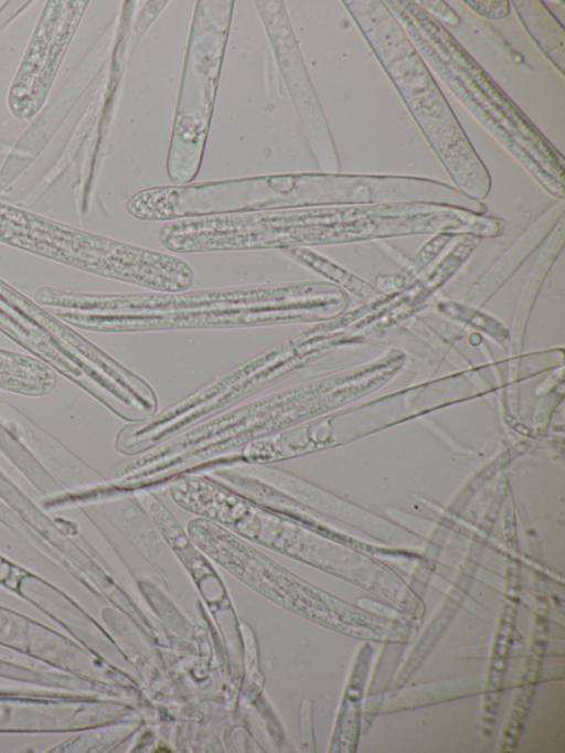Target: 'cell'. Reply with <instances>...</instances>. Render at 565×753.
<instances>
[{"mask_svg": "<svg viewBox=\"0 0 565 753\" xmlns=\"http://www.w3.org/2000/svg\"><path fill=\"white\" fill-rule=\"evenodd\" d=\"M34 301L71 327L96 332L233 329L326 321L347 296L332 283L264 284L179 293L87 294L40 287Z\"/></svg>", "mask_w": 565, "mask_h": 753, "instance_id": "6da1fadb", "label": "cell"}, {"mask_svg": "<svg viewBox=\"0 0 565 753\" xmlns=\"http://www.w3.org/2000/svg\"><path fill=\"white\" fill-rule=\"evenodd\" d=\"M384 3L466 110L546 192L563 200L564 158L519 106L416 1Z\"/></svg>", "mask_w": 565, "mask_h": 753, "instance_id": "7a4b0ae2", "label": "cell"}, {"mask_svg": "<svg viewBox=\"0 0 565 753\" xmlns=\"http://www.w3.org/2000/svg\"><path fill=\"white\" fill-rule=\"evenodd\" d=\"M388 176L299 172L153 187L127 202L142 221L254 213L276 210L385 203Z\"/></svg>", "mask_w": 565, "mask_h": 753, "instance_id": "3957f363", "label": "cell"}, {"mask_svg": "<svg viewBox=\"0 0 565 753\" xmlns=\"http://www.w3.org/2000/svg\"><path fill=\"white\" fill-rule=\"evenodd\" d=\"M372 53L391 79L425 140L465 198H487L491 178L429 67L382 0H345Z\"/></svg>", "mask_w": 565, "mask_h": 753, "instance_id": "277c9868", "label": "cell"}, {"mask_svg": "<svg viewBox=\"0 0 565 753\" xmlns=\"http://www.w3.org/2000/svg\"><path fill=\"white\" fill-rule=\"evenodd\" d=\"M323 329L318 326L290 335L182 395L151 418L125 426L118 433L117 448L126 455L143 453L291 378L318 351Z\"/></svg>", "mask_w": 565, "mask_h": 753, "instance_id": "5b68a950", "label": "cell"}, {"mask_svg": "<svg viewBox=\"0 0 565 753\" xmlns=\"http://www.w3.org/2000/svg\"><path fill=\"white\" fill-rule=\"evenodd\" d=\"M323 388L303 384L230 409L152 447L146 454L148 469L169 482L200 474L211 460L245 444L284 431L320 410Z\"/></svg>", "mask_w": 565, "mask_h": 753, "instance_id": "8992f818", "label": "cell"}, {"mask_svg": "<svg viewBox=\"0 0 565 753\" xmlns=\"http://www.w3.org/2000/svg\"><path fill=\"white\" fill-rule=\"evenodd\" d=\"M195 4L166 162L174 185L191 183L201 167L235 2Z\"/></svg>", "mask_w": 565, "mask_h": 753, "instance_id": "52a82bcc", "label": "cell"}, {"mask_svg": "<svg viewBox=\"0 0 565 753\" xmlns=\"http://www.w3.org/2000/svg\"><path fill=\"white\" fill-rule=\"evenodd\" d=\"M0 331L103 404L119 401L132 372L0 278Z\"/></svg>", "mask_w": 565, "mask_h": 753, "instance_id": "ba28073f", "label": "cell"}, {"mask_svg": "<svg viewBox=\"0 0 565 753\" xmlns=\"http://www.w3.org/2000/svg\"><path fill=\"white\" fill-rule=\"evenodd\" d=\"M0 242L117 280L127 263L124 242L85 232L0 202Z\"/></svg>", "mask_w": 565, "mask_h": 753, "instance_id": "9c48e42d", "label": "cell"}, {"mask_svg": "<svg viewBox=\"0 0 565 753\" xmlns=\"http://www.w3.org/2000/svg\"><path fill=\"white\" fill-rule=\"evenodd\" d=\"M297 117L319 166L339 170V159L317 93L308 75L282 1H256Z\"/></svg>", "mask_w": 565, "mask_h": 753, "instance_id": "30bf717a", "label": "cell"}, {"mask_svg": "<svg viewBox=\"0 0 565 753\" xmlns=\"http://www.w3.org/2000/svg\"><path fill=\"white\" fill-rule=\"evenodd\" d=\"M87 2H49L10 92L12 114L31 117L41 107Z\"/></svg>", "mask_w": 565, "mask_h": 753, "instance_id": "8fae6325", "label": "cell"}, {"mask_svg": "<svg viewBox=\"0 0 565 753\" xmlns=\"http://www.w3.org/2000/svg\"><path fill=\"white\" fill-rule=\"evenodd\" d=\"M510 4L529 36L563 75L565 41L563 25L542 1H510Z\"/></svg>", "mask_w": 565, "mask_h": 753, "instance_id": "7c38bea8", "label": "cell"}, {"mask_svg": "<svg viewBox=\"0 0 565 753\" xmlns=\"http://www.w3.org/2000/svg\"><path fill=\"white\" fill-rule=\"evenodd\" d=\"M54 371L36 359L0 349V389L42 395L54 389Z\"/></svg>", "mask_w": 565, "mask_h": 753, "instance_id": "4fadbf2b", "label": "cell"}, {"mask_svg": "<svg viewBox=\"0 0 565 753\" xmlns=\"http://www.w3.org/2000/svg\"><path fill=\"white\" fill-rule=\"evenodd\" d=\"M280 252L305 267L313 271L315 273L326 276L337 285H341L350 289L360 297H373L377 294L373 288L367 287V284H365L363 280H360L358 277L338 266L327 257L311 251L308 247L289 248Z\"/></svg>", "mask_w": 565, "mask_h": 753, "instance_id": "5bb4252c", "label": "cell"}, {"mask_svg": "<svg viewBox=\"0 0 565 753\" xmlns=\"http://www.w3.org/2000/svg\"><path fill=\"white\" fill-rule=\"evenodd\" d=\"M466 7L484 20H501L508 17L511 12L510 1L499 0V1H462Z\"/></svg>", "mask_w": 565, "mask_h": 753, "instance_id": "9a60e30c", "label": "cell"}, {"mask_svg": "<svg viewBox=\"0 0 565 753\" xmlns=\"http://www.w3.org/2000/svg\"><path fill=\"white\" fill-rule=\"evenodd\" d=\"M427 13L439 23H448L450 26L459 24V18L444 1H416Z\"/></svg>", "mask_w": 565, "mask_h": 753, "instance_id": "2e32d148", "label": "cell"}]
</instances>
